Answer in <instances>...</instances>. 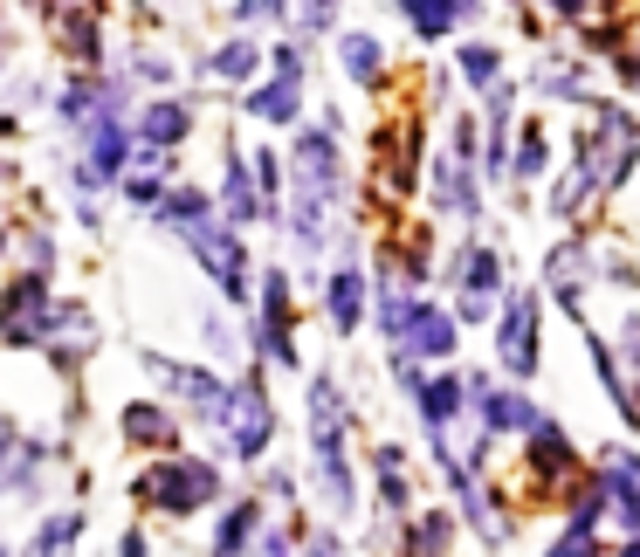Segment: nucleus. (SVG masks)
I'll list each match as a JSON object with an SVG mask.
<instances>
[{"label":"nucleus","instance_id":"5","mask_svg":"<svg viewBox=\"0 0 640 557\" xmlns=\"http://www.w3.org/2000/svg\"><path fill=\"white\" fill-rule=\"evenodd\" d=\"M0 331H8V338H35V331H42V283H21V289L8 296Z\"/></svg>","mask_w":640,"mask_h":557},{"label":"nucleus","instance_id":"6","mask_svg":"<svg viewBox=\"0 0 640 557\" xmlns=\"http://www.w3.org/2000/svg\"><path fill=\"white\" fill-rule=\"evenodd\" d=\"M290 111H296V48L283 56V83H269L255 96V117H290Z\"/></svg>","mask_w":640,"mask_h":557},{"label":"nucleus","instance_id":"18","mask_svg":"<svg viewBox=\"0 0 640 557\" xmlns=\"http://www.w3.org/2000/svg\"><path fill=\"white\" fill-rule=\"evenodd\" d=\"M255 62V48L248 42H235V48H221V69H248Z\"/></svg>","mask_w":640,"mask_h":557},{"label":"nucleus","instance_id":"1","mask_svg":"<svg viewBox=\"0 0 640 557\" xmlns=\"http://www.w3.org/2000/svg\"><path fill=\"white\" fill-rule=\"evenodd\" d=\"M166 214H172L179 227H187V235H193V248H200V255H207V262L221 269V283H227V289H242V262H235V241H227V235H221V227L207 220V200H193V193H179V200H172V207H166Z\"/></svg>","mask_w":640,"mask_h":557},{"label":"nucleus","instance_id":"13","mask_svg":"<svg viewBox=\"0 0 640 557\" xmlns=\"http://www.w3.org/2000/svg\"><path fill=\"white\" fill-rule=\"evenodd\" d=\"M248 523H255V510H235V516H227V530H221V557H227V550H235V544L248 537Z\"/></svg>","mask_w":640,"mask_h":557},{"label":"nucleus","instance_id":"16","mask_svg":"<svg viewBox=\"0 0 640 557\" xmlns=\"http://www.w3.org/2000/svg\"><path fill=\"white\" fill-rule=\"evenodd\" d=\"M345 62H351V69H358V76H366V69H372V62H379V48H372V42H351V48H345Z\"/></svg>","mask_w":640,"mask_h":557},{"label":"nucleus","instance_id":"17","mask_svg":"<svg viewBox=\"0 0 640 557\" xmlns=\"http://www.w3.org/2000/svg\"><path fill=\"white\" fill-rule=\"evenodd\" d=\"M462 69H469V76H496V56H490V48H469Z\"/></svg>","mask_w":640,"mask_h":557},{"label":"nucleus","instance_id":"14","mask_svg":"<svg viewBox=\"0 0 640 557\" xmlns=\"http://www.w3.org/2000/svg\"><path fill=\"white\" fill-rule=\"evenodd\" d=\"M537 166H544V138L524 132V145H517V172H537Z\"/></svg>","mask_w":640,"mask_h":557},{"label":"nucleus","instance_id":"10","mask_svg":"<svg viewBox=\"0 0 640 557\" xmlns=\"http://www.w3.org/2000/svg\"><path fill=\"white\" fill-rule=\"evenodd\" d=\"M454 399H462V386H454V378L427 386V420H434V427H448V420H454Z\"/></svg>","mask_w":640,"mask_h":557},{"label":"nucleus","instance_id":"2","mask_svg":"<svg viewBox=\"0 0 640 557\" xmlns=\"http://www.w3.org/2000/svg\"><path fill=\"white\" fill-rule=\"evenodd\" d=\"M145 502H159V510H193V502H207L214 496V468H200V462H172L159 475H145Z\"/></svg>","mask_w":640,"mask_h":557},{"label":"nucleus","instance_id":"7","mask_svg":"<svg viewBox=\"0 0 640 557\" xmlns=\"http://www.w3.org/2000/svg\"><path fill=\"white\" fill-rule=\"evenodd\" d=\"M406 331H414V344H420V351H434V359H441V351L454 344V331H448V317H441V310H420L414 323H406Z\"/></svg>","mask_w":640,"mask_h":557},{"label":"nucleus","instance_id":"19","mask_svg":"<svg viewBox=\"0 0 640 557\" xmlns=\"http://www.w3.org/2000/svg\"><path fill=\"white\" fill-rule=\"evenodd\" d=\"M627 557H640V544H627Z\"/></svg>","mask_w":640,"mask_h":557},{"label":"nucleus","instance_id":"4","mask_svg":"<svg viewBox=\"0 0 640 557\" xmlns=\"http://www.w3.org/2000/svg\"><path fill=\"white\" fill-rule=\"evenodd\" d=\"M530 351H537V303L517 296V303H509V323H503V365L530 372Z\"/></svg>","mask_w":640,"mask_h":557},{"label":"nucleus","instance_id":"15","mask_svg":"<svg viewBox=\"0 0 640 557\" xmlns=\"http://www.w3.org/2000/svg\"><path fill=\"white\" fill-rule=\"evenodd\" d=\"M551 557H593V537H585V523H579V530H572V537H565V544H558Z\"/></svg>","mask_w":640,"mask_h":557},{"label":"nucleus","instance_id":"11","mask_svg":"<svg viewBox=\"0 0 640 557\" xmlns=\"http://www.w3.org/2000/svg\"><path fill=\"white\" fill-rule=\"evenodd\" d=\"M448 21H462V8H414V29L420 35H441Z\"/></svg>","mask_w":640,"mask_h":557},{"label":"nucleus","instance_id":"9","mask_svg":"<svg viewBox=\"0 0 640 557\" xmlns=\"http://www.w3.org/2000/svg\"><path fill=\"white\" fill-rule=\"evenodd\" d=\"M358 296H366V283H358V269H345L338 289H330V317H338V323H358Z\"/></svg>","mask_w":640,"mask_h":557},{"label":"nucleus","instance_id":"12","mask_svg":"<svg viewBox=\"0 0 640 557\" xmlns=\"http://www.w3.org/2000/svg\"><path fill=\"white\" fill-rule=\"evenodd\" d=\"M132 434H138V441H172V420H159V413H132Z\"/></svg>","mask_w":640,"mask_h":557},{"label":"nucleus","instance_id":"8","mask_svg":"<svg viewBox=\"0 0 640 557\" xmlns=\"http://www.w3.org/2000/svg\"><path fill=\"white\" fill-rule=\"evenodd\" d=\"M179 132H187V111H179V104L145 111V138H151V145H179Z\"/></svg>","mask_w":640,"mask_h":557},{"label":"nucleus","instance_id":"3","mask_svg":"<svg viewBox=\"0 0 640 557\" xmlns=\"http://www.w3.org/2000/svg\"><path fill=\"white\" fill-rule=\"evenodd\" d=\"M311 434H317V462H324L330 496H345V447H338V399H330V386L311 393Z\"/></svg>","mask_w":640,"mask_h":557}]
</instances>
